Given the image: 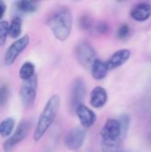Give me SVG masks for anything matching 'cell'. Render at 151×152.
Masks as SVG:
<instances>
[{"label":"cell","instance_id":"cell-1","mask_svg":"<svg viewBox=\"0 0 151 152\" xmlns=\"http://www.w3.org/2000/svg\"><path fill=\"white\" fill-rule=\"evenodd\" d=\"M46 24L52 30L55 38L64 42L69 37L72 30V12L66 6L58 7L49 15Z\"/></svg>","mask_w":151,"mask_h":152},{"label":"cell","instance_id":"cell-2","mask_svg":"<svg viewBox=\"0 0 151 152\" xmlns=\"http://www.w3.org/2000/svg\"><path fill=\"white\" fill-rule=\"evenodd\" d=\"M60 106L61 98L58 94H53L48 99L39 115L36 126L33 133V139L35 142H39L51 127L59 112Z\"/></svg>","mask_w":151,"mask_h":152},{"label":"cell","instance_id":"cell-3","mask_svg":"<svg viewBox=\"0 0 151 152\" xmlns=\"http://www.w3.org/2000/svg\"><path fill=\"white\" fill-rule=\"evenodd\" d=\"M75 56L77 62L85 69H91L96 58L94 48L87 41H80L75 47Z\"/></svg>","mask_w":151,"mask_h":152},{"label":"cell","instance_id":"cell-4","mask_svg":"<svg viewBox=\"0 0 151 152\" xmlns=\"http://www.w3.org/2000/svg\"><path fill=\"white\" fill-rule=\"evenodd\" d=\"M37 77L35 75L31 78L23 81L20 88V98L21 103L26 108H31L36 101L37 92Z\"/></svg>","mask_w":151,"mask_h":152},{"label":"cell","instance_id":"cell-5","mask_svg":"<svg viewBox=\"0 0 151 152\" xmlns=\"http://www.w3.org/2000/svg\"><path fill=\"white\" fill-rule=\"evenodd\" d=\"M30 129V124L28 120H22L13 131L12 135L8 137V139L3 144L4 152H12L13 149L21 142L27 136Z\"/></svg>","mask_w":151,"mask_h":152},{"label":"cell","instance_id":"cell-6","mask_svg":"<svg viewBox=\"0 0 151 152\" xmlns=\"http://www.w3.org/2000/svg\"><path fill=\"white\" fill-rule=\"evenodd\" d=\"M86 94V87L85 81L78 77L74 80L69 96V108L70 112H75V110L81 104Z\"/></svg>","mask_w":151,"mask_h":152},{"label":"cell","instance_id":"cell-7","mask_svg":"<svg viewBox=\"0 0 151 152\" xmlns=\"http://www.w3.org/2000/svg\"><path fill=\"white\" fill-rule=\"evenodd\" d=\"M29 45V37L28 35H24L20 38L16 39L12 45L8 47L4 53V63L7 66H11L17 60L19 55L24 52V50Z\"/></svg>","mask_w":151,"mask_h":152},{"label":"cell","instance_id":"cell-8","mask_svg":"<svg viewBox=\"0 0 151 152\" xmlns=\"http://www.w3.org/2000/svg\"><path fill=\"white\" fill-rule=\"evenodd\" d=\"M86 133L85 130L82 127H74L72 128L65 137V145L71 151H76L81 149L85 142Z\"/></svg>","mask_w":151,"mask_h":152},{"label":"cell","instance_id":"cell-9","mask_svg":"<svg viewBox=\"0 0 151 152\" xmlns=\"http://www.w3.org/2000/svg\"><path fill=\"white\" fill-rule=\"evenodd\" d=\"M101 135L102 141L122 140L121 139V128H120V124L118 120L115 118H109L105 122L101 131Z\"/></svg>","mask_w":151,"mask_h":152},{"label":"cell","instance_id":"cell-10","mask_svg":"<svg viewBox=\"0 0 151 152\" xmlns=\"http://www.w3.org/2000/svg\"><path fill=\"white\" fill-rule=\"evenodd\" d=\"M75 113L77 117V118L80 121L81 126L85 128H90L93 126L97 119L96 114L93 110H92L90 108L85 106V104L79 105L76 110Z\"/></svg>","mask_w":151,"mask_h":152},{"label":"cell","instance_id":"cell-11","mask_svg":"<svg viewBox=\"0 0 151 152\" xmlns=\"http://www.w3.org/2000/svg\"><path fill=\"white\" fill-rule=\"evenodd\" d=\"M131 57V51L129 49H120L115 52L106 61L109 69H117L124 65Z\"/></svg>","mask_w":151,"mask_h":152},{"label":"cell","instance_id":"cell-12","mask_svg":"<svg viewBox=\"0 0 151 152\" xmlns=\"http://www.w3.org/2000/svg\"><path fill=\"white\" fill-rule=\"evenodd\" d=\"M108 102V94L105 88L101 86L94 87L90 94V103L95 109L102 108Z\"/></svg>","mask_w":151,"mask_h":152},{"label":"cell","instance_id":"cell-13","mask_svg":"<svg viewBox=\"0 0 151 152\" xmlns=\"http://www.w3.org/2000/svg\"><path fill=\"white\" fill-rule=\"evenodd\" d=\"M131 16L137 21H145L151 16V5L148 3H141L131 11Z\"/></svg>","mask_w":151,"mask_h":152},{"label":"cell","instance_id":"cell-14","mask_svg":"<svg viewBox=\"0 0 151 152\" xmlns=\"http://www.w3.org/2000/svg\"><path fill=\"white\" fill-rule=\"evenodd\" d=\"M109 68L107 66L106 61H103L101 60L96 59L94 62L93 63L91 67V73L92 77L95 80H102L104 79L109 72Z\"/></svg>","mask_w":151,"mask_h":152},{"label":"cell","instance_id":"cell-15","mask_svg":"<svg viewBox=\"0 0 151 152\" xmlns=\"http://www.w3.org/2000/svg\"><path fill=\"white\" fill-rule=\"evenodd\" d=\"M14 8L20 13H33L37 11L38 4L34 1H16Z\"/></svg>","mask_w":151,"mask_h":152},{"label":"cell","instance_id":"cell-16","mask_svg":"<svg viewBox=\"0 0 151 152\" xmlns=\"http://www.w3.org/2000/svg\"><path fill=\"white\" fill-rule=\"evenodd\" d=\"M101 148L102 152H125L122 140L101 141Z\"/></svg>","mask_w":151,"mask_h":152},{"label":"cell","instance_id":"cell-17","mask_svg":"<svg viewBox=\"0 0 151 152\" xmlns=\"http://www.w3.org/2000/svg\"><path fill=\"white\" fill-rule=\"evenodd\" d=\"M22 31V20L20 16H15L9 23L8 36L12 38L18 39L20 37Z\"/></svg>","mask_w":151,"mask_h":152},{"label":"cell","instance_id":"cell-18","mask_svg":"<svg viewBox=\"0 0 151 152\" xmlns=\"http://www.w3.org/2000/svg\"><path fill=\"white\" fill-rule=\"evenodd\" d=\"M15 121L12 118H6L0 123V136L3 138L10 137L13 133Z\"/></svg>","mask_w":151,"mask_h":152},{"label":"cell","instance_id":"cell-19","mask_svg":"<svg viewBox=\"0 0 151 152\" xmlns=\"http://www.w3.org/2000/svg\"><path fill=\"white\" fill-rule=\"evenodd\" d=\"M20 78L23 81H26L35 76V65L31 61H25L20 68L19 70Z\"/></svg>","mask_w":151,"mask_h":152},{"label":"cell","instance_id":"cell-20","mask_svg":"<svg viewBox=\"0 0 151 152\" xmlns=\"http://www.w3.org/2000/svg\"><path fill=\"white\" fill-rule=\"evenodd\" d=\"M117 120L120 124V128H121V139L124 140L126 137L127 133L129 131L130 118L127 114H122Z\"/></svg>","mask_w":151,"mask_h":152},{"label":"cell","instance_id":"cell-21","mask_svg":"<svg viewBox=\"0 0 151 152\" xmlns=\"http://www.w3.org/2000/svg\"><path fill=\"white\" fill-rule=\"evenodd\" d=\"M9 22L6 20H0V46L4 45L8 37Z\"/></svg>","mask_w":151,"mask_h":152},{"label":"cell","instance_id":"cell-22","mask_svg":"<svg viewBox=\"0 0 151 152\" xmlns=\"http://www.w3.org/2000/svg\"><path fill=\"white\" fill-rule=\"evenodd\" d=\"M9 95H10L9 86L5 84L2 85L0 86V107H4L7 103L9 100Z\"/></svg>","mask_w":151,"mask_h":152},{"label":"cell","instance_id":"cell-23","mask_svg":"<svg viewBox=\"0 0 151 152\" xmlns=\"http://www.w3.org/2000/svg\"><path fill=\"white\" fill-rule=\"evenodd\" d=\"M130 34V28L127 24H123L117 30V37L119 39H125Z\"/></svg>","mask_w":151,"mask_h":152},{"label":"cell","instance_id":"cell-24","mask_svg":"<svg viewBox=\"0 0 151 152\" xmlns=\"http://www.w3.org/2000/svg\"><path fill=\"white\" fill-rule=\"evenodd\" d=\"M80 26L83 29H85V30L91 29V28L93 26V21H92L91 18L86 15L82 16L80 19Z\"/></svg>","mask_w":151,"mask_h":152},{"label":"cell","instance_id":"cell-25","mask_svg":"<svg viewBox=\"0 0 151 152\" xmlns=\"http://www.w3.org/2000/svg\"><path fill=\"white\" fill-rule=\"evenodd\" d=\"M5 11H6V4L4 1L0 0V20H2V19L5 13Z\"/></svg>","mask_w":151,"mask_h":152},{"label":"cell","instance_id":"cell-26","mask_svg":"<svg viewBox=\"0 0 151 152\" xmlns=\"http://www.w3.org/2000/svg\"><path fill=\"white\" fill-rule=\"evenodd\" d=\"M100 33H105L108 29V27L105 23H99L96 28Z\"/></svg>","mask_w":151,"mask_h":152}]
</instances>
